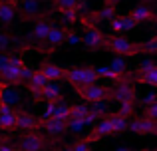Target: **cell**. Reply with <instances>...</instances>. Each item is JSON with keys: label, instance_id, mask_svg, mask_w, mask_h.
Wrapping results in <instances>:
<instances>
[{"label": "cell", "instance_id": "obj_13", "mask_svg": "<svg viewBox=\"0 0 157 151\" xmlns=\"http://www.w3.org/2000/svg\"><path fill=\"white\" fill-rule=\"evenodd\" d=\"M40 97H42L46 104H58V101L62 100V89L58 88L54 81H48L42 88V92H40Z\"/></svg>", "mask_w": 157, "mask_h": 151}, {"label": "cell", "instance_id": "obj_19", "mask_svg": "<svg viewBox=\"0 0 157 151\" xmlns=\"http://www.w3.org/2000/svg\"><path fill=\"white\" fill-rule=\"evenodd\" d=\"M107 68H109L113 74H117V76H121V77H129V76H131L129 72H127V60L121 58V56L113 58V60L109 62V66H107Z\"/></svg>", "mask_w": 157, "mask_h": 151}, {"label": "cell", "instance_id": "obj_42", "mask_svg": "<svg viewBox=\"0 0 157 151\" xmlns=\"http://www.w3.org/2000/svg\"><path fill=\"white\" fill-rule=\"evenodd\" d=\"M8 46H10V38H8L6 34H2V32H0V50H6Z\"/></svg>", "mask_w": 157, "mask_h": 151}, {"label": "cell", "instance_id": "obj_10", "mask_svg": "<svg viewBox=\"0 0 157 151\" xmlns=\"http://www.w3.org/2000/svg\"><path fill=\"white\" fill-rule=\"evenodd\" d=\"M40 74L46 77L48 81H58V80H64V74H66V68L62 66H56V64L52 62H44L42 66H40Z\"/></svg>", "mask_w": 157, "mask_h": 151}, {"label": "cell", "instance_id": "obj_41", "mask_svg": "<svg viewBox=\"0 0 157 151\" xmlns=\"http://www.w3.org/2000/svg\"><path fill=\"white\" fill-rule=\"evenodd\" d=\"M8 58H10V56H8L6 52H0V74H2L4 68L8 66Z\"/></svg>", "mask_w": 157, "mask_h": 151}, {"label": "cell", "instance_id": "obj_35", "mask_svg": "<svg viewBox=\"0 0 157 151\" xmlns=\"http://www.w3.org/2000/svg\"><path fill=\"white\" fill-rule=\"evenodd\" d=\"M143 117H147V119H151V121H157V104L147 105L145 108V115Z\"/></svg>", "mask_w": 157, "mask_h": 151}, {"label": "cell", "instance_id": "obj_48", "mask_svg": "<svg viewBox=\"0 0 157 151\" xmlns=\"http://www.w3.org/2000/svg\"><path fill=\"white\" fill-rule=\"evenodd\" d=\"M141 151H155V149H141Z\"/></svg>", "mask_w": 157, "mask_h": 151}, {"label": "cell", "instance_id": "obj_8", "mask_svg": "<svg viewBox=\"0 0 157 151\" xmlns=\"http://www.w3.org/2000/svg\"><path fill=\"white\" fill-rule=\"evenodd\" d=\"M127 129L137 133V135H155L157 125H155V121L147 119V117H135L133 121L127 123Z\"/></svg>", "mask_w": 157, "mask_h": 151}, {"label": "cell", "instance_id": "obj_23", "mask_svg": "<svg viewBox=\"0 0 157 151\" xmlns=\"http://www.w3.org/2000/svg\"><path fill=\"white\" fill-rule=\"evenodd\" d=\"M20 8L26 16H38L40 14V0H22Z\"/></svg>", "mask_w": 157, "mask_h": 151}, {"label": "cell", "instance_id": "obj_40", "mask_svg": "<svg viewBox=\"0 0 157 151\" xmlns=\"http://www.w3.org/2000/svg\"><path fill=\"white\" fill-rule=\"evenodd\" d=\"M141 104L145 105V108H147V105H151V104H157V96H155V92H151L147 97H143V100H141Z\"/></svg>", "mask_w": 157, "mask_h": 151}, {"label": "cell", "instance_id": "obj_12", "mask_svg": "<svg viewBox=\"0 0 157 151\" xmlns=\"http://www.w3.org/2000/svg\"><path fill=\"white\" fill-rule=\"evenodd\" d=\"M129 16H131V18H133L137 24H141V22H145V20H153V18H155V12H153V8L147 6V4H137V6L131 8Z\"/></svg>", "mask_w": 157, "mask_h": 151}, {"label": "cell", "instance_id": "obj_14", "mask_svg": "<svg viewBox=\"0 0 157 151\" xmlns=\"http://www.w3.org/2000/svg\"><path fill=\"white\" fill-rule=\"evenodd\" d=\"M52 26H54V24L48 18L36 20L34 28H32V38H34L36 42H44V40H46V36H48V32L52 30Z\"/></svg>", "mask_w": 157, "mask_h": 151}, {"label": "cell", "instance_id": "obj_28", "mask_svg": "<svg viewBox=\"0 0 157 151\" xmlns=\"http://www.w3.org/2000/svg\"><path fill=\"white\" fill-rule=\"evenodd\" d=\"M155 50H157V38H149L147 42L139 44V52H141V54H149V56H153V54H155Z\"/></svg>", "mask_w": 157, "mask_h": 151}, {"label": "cell", "instance_id": "obj_6", "mask_svg": "<svg viewBox=\"0 0 157 151\" xmlns=\"http://www.w3.org/2000/svg\"><path fill=\"white\" fill-rule=\"evenodd\" d=\"M107 89H109V88H105V85L90 84V85H82V88H78L76 93L80 97H84L88 104H98V101L107 100Z\"/></svg>", "mask_w": 157, "mask_h": 151}, {"label": "cell", "instance_id": "obj_27", "mask_svg": "<svg viewBox=\"0 0 157 151\" xmlns=\"http://www.w3.org/2000/svg\"><path fill=\"white\" fill-rule=\"evenodd\" d=\"M68 151H92V141H88V137H84V139H76L72 145H70Z\"/></svg>", "mask_w": 157, "mask_h": 151}, {"label": "cell", "instance_id": "obj_37", "mask_svg": "<svg viewBox=\"0 0 157 151\" xmlns=\"http://www.w3.org/2000/svg\"><path fill=\"white\" fill-rule=\"evenodd\" d=\"M52 113H54V104H46V105H44V109H42V119H40V121L50 119Z\"/></svg>", "mask_w": 157, "mask_h": 151}, {"label": "cell", "instance_id": "obj_7", "mask_svg": "<svg viewBox=\"0 0 157 151\" xmlns=\"http://www.w3.org/2000/svg\"><path fill=\"white\" fill-rule=\"evenodd\" d=\"M14 111H16V127L26 129V131H38L42 127V121L36 115L24 111V109H14Z\"/></svg>", "mask_w": 157, "mask_h": 151}, {"label": "cell", "instance_id": "obj_3", "mask_svg": "<svg viewBox=\"0 0 157 151\" xmlns=\"http://www.w3.org/2000/svg\"><path fill=\"white\" fill-rule=\"evenodd\" d=\"M52 147L54 145L50 141L36 131L24 133L22 137H18V143H16V149L18 151H46V149H52Z\"/></svg>", "mask_w": 157, "mask_h": 151}, {"label": "cell", "instance_id": "obj_9", "mask_svg": "<svg viewBox=\"0 0 157 151\" xmlns=\"http://www.w3.org/2000/svg\"><path fill=\"white\" fill-rule=\"evenodd\" d=\"M104 42H105V36L100 28L92 26L86 30V34L82 36V44L90 50H98V48H104Z\"/></svg>", "mask_w": 157, "mask_h": 151}, {"label": "cell", "instance_id": "obj_44", "mask_svg": "<svg viewBox=\"0 0 157 151\" xmlns=\"http://www.w3.org/2000/svg\"><path fill=\"white\" fill-rule=\"evenodd\" d=\"M117 2H121V0H105V4H109V6H115Z\"/></svg>", "mask_w": 157, "mask_h": 151}, {"label": "cell", "instance_id": "obj_43", "mask_svg": "<svg viewBox=\"0 0 157 151\" xmlns=\"http://www.w3.org/2000/svg\"><path fill=\"white\" fill-rule=\"evenodd\" d=\"M10 111H14V109H12L10 105H6V104L0 101V115H2V113H10Z\"/></svg>", "mask_w": 157, "mask_h": 151}, {"label": "cell", "instance_id": "obj_31", "mask_svg": "<svg viewBox=\"0 0 157 151\" xmlns=\"http://www.w3.org/2000/svg\"><path fill=\"white\" fill-rule=\"evenodd\" d=\"M115 16V6H109L105 4L101 10H98V20H113Z\"/></svg>", "mask_w": 157, "mask_h": 151}, {"label": "cell", "instance_id": "obj_24", "mask_svg": "<svg viewBox=\"0 0 157 151\" xmlns=\"http://www.w3.org/2000/svg\"><path fill=\"white\" fill-rule=\"evenodd\" d=\"M0 129H2V131L16 129V111L2 113V115H0Z\"/></svg>", "mask_w": 157, "mask_h": 151}, {"label": "cell", "instance_id": "obj_1", "mask_svg": "<svg viewBox=\"0 0 157 151\" xmlns=\"http://www.w3.org/2000/svg\"><path fill=\"white\" fill-rule=\"evenodd\" d=\"M104 48L107 50H111L113 54L121 56V58H133V56H139L141 52H139V44L131 42V40H127L125 36H107L105 42H104Z\"/></svg>", "mask_w": 157, "mask_h": 151}, {"label": "cell", "instance_id": "obj_26", "mask_svg": "<svg viewBox=\"0 0 157 151\" xmlns=\"http://www.w3.org/2000/svg\"><path fill=\"white\" fill-rule=\"evenodd\" d=\"M115 113H119V115L125 117V119H129L135 113V101H123V104H119V109Z\"/></svg>", "mask_w": 157, "mask_h": 151}, {"label": "cell", "instance_id": "obj_29", "mask_svg": "<svg viewBox=\"0 0 157 151\" xmlns=\"http://www.w3.org/2000/svg\"><path fill=\"white\" fill-rule=\"evenodd\" d=\"M119 22H121V30H123V32H133L135 28L139 26V24L135 22V20L131 18L129 14H127V16H121V18H119Z\"/></svg>", "mask_w": 157, "mask_h": 151}, {"label": "cell", "instance_id": "obj_22", "mask_svg": "<svg viewBox=\"0 0 157 151\" xmlns=\"http://www.w3.org/2000/svg\"><path fill=\"white\" fill-rule=\"evenodd\" d=\"M54 119H62V121H68L70 117V104H66V101H58V104H54V113H52Z\"/></svg>", "mask_w": 157, "mask_h": 151}, {"label": "cell", "instance_id": "obj_16", "mask_svg": "<svg viewBox=\"0 0 157 151\" xmlns=\"http://www.w3.org/2000/svg\"><path fill=\"white\" fill-rule=\"evenodd\" d=\"M16 18V4L12 0H0V22L2 24H12Z\"/></svg>", "mask_w": 157, "mask_h": 151}, {"label": "cell", "instance_id": "obj_2", "mask_svg": "<svg viewBox=\"0 0 157 151\" xmlns=\"http://www.w3.org/2000/svg\"><path fill=\"white\" fill-rule=\"evenodd\" d=\"M64 80H68L70 84H72L74 89L82 88V85H90V84H96L100 77L96 76V72H94L92 66H84V68H68L64 74Z\"/></svg>", "mask_w": 157, "mask_h": 151}, {"label": "cell", "instance_id": "obj_17", "mask_svg": "<svg viewBox=\"0 0 157 151\" xmlns=\"http://www.w3.org/2000/svg\"><path fill=\"white\" fill-rule=\"evenodd\" d=\"M0 101L6 104V105H10V108H18L20 101H22V96H20V92H16V89L4 85L2 93H0Z\"/></svg>", "mask_w": 157, "mask_h": 151}, {"label": "cell", "instance_id": "obj_36", "mask_svg": "<svg viewBox=\"0 0 157 151\" xmlns=\"http://www.w3.org/2000/svg\"><path fill=\"white\" fill-rule=\"evenodd\" d=\"M151 68H155V64H153V60H151V58H147V60H143V62L139 64V68H137L135 74H139V72H147V70H151Z\"/></svg>", "mask_w": 157, "mask_h": 151}, {"label": "cell", "instance_id": "obj_33", "mask_svg": "<svg viewBox=\"0 0 157 151\" xmlns=\"http://www.w3.org/2000/svg\"><path fill=\"white\" fill-rule=\"evenodd\" d=\"M68 129H70V131H74V133L84 131V129H86L84 119H68Z\"/></svg>", "mask_w": 157, "mask_h": 151}, {"label": "cell", "instance_id": "obj_20", "mask_svg": "<svg viewBox=\"0 0 157 151\" xmlns=\"http://www.w3.org/2000/svg\"><path fill=\"white\" fill-rule=\"evenodd\" d=\"M107 121L111 123V127H113V133H121V131H127V123H129V119H125V117H121L119 113H107Z\"/></svg>", "mask_w": 157, "mask_h": 151}, {"label": "cell", "instance_id": "obj_49", "mask_svg": "<svg viewBox=\"0 0 157 151\" xmlns=\"http://www.w3.org/2000/svg\"><path fill=\"white\" fill-rule=\"evenodd\" d=\"M143 2H153V0H143Z\"/></svg>", "mask_w": 157, "mask_h": 151}, {"label": "cell", "instance_id": "obj_39", "mask_svg": "<svg viewBox=\"0 0 157 151\" xmlns=\"http://www.w3.org/2000/svg\"><path fill=\"white\" fill-rule=\"evenodd\" d=\"M0 151H18V149H16V145L10 143V141H8V137H6V139L0 143Z\"/></svg>", "mask_w": 157, "mask_h": 151}, {"label": "cell", "instance_id": "obj_21", "mask_svg": "<svg viewBox=\"0 0 157 151\" xmlns=\"http://www.w3.org/2000/svg\"><path fill=\"white\" fill-rule=\"evenodd\" d=\"M135 80L141 81V84L151 85V88H155V85H157V66L151 68V70H147V72H139V74H135Z\"/></svg>", "mask_w": 157, "mask_h": 151}, {"label": "cell", "instance_id": "obj_45", "mask_svg": "<svg viewBox=\"0 0 157 151\" xmlns=\"http://www.w3.org/2000/svg\"><path fill=\"white\" fill-rule=\"evenodd\" d=\"M115 151H131V149H129V147H125V145H121V147H117Z\"/></svg>", "mask_w": 157, "mask_h": 151}, {"label": "cell", "instance_id": "obj_32", "mask_svg": "<svg viewBox=\"0 0 157 151\" xmlns=\"http://www.w3.org/2000/svg\"><path fill=\"white\" fill-rule=\"evenodd\" d=\"M62 20H64L66 26H72V24L78 20V12H76V8H74V10H66V12H62Z\"/></svg>", "mask_w": 157, "mask_h": 151}, {"label": "cell", "instance_id": "obj_4", "mask_svg": "<svg viewBox=\"0 0 157 151\" xmlns=\"http://www.w3.org/2000/svg\"><path fill=\"white\" fill-rule=\"evenodd\" d=\"M137 93H135V88L131 85V81H115V85L111 89H107V100H113L117 104H123V101H135Z\"/></svg>", "mask_w": 157, "mask_h": 151}, {"label": "cell", "instance_id": "obj_18", "mask_svg": "<svg viewBox=\"0 0 157 151\" xmlns=\"http://www.w3.org/2000/svg\"><path fill=\"white\" fill-rule=\"evenodd\" d=\"M26 81H28V89H30V92L34 93L36 97H40V92H42V88L48 84V80H46L42 74H40V72H32V76L28 77Z\"/></svg>", "mask_w": 157, "mask_h": 151}, {"label": "cell", "instance_id": "obj_34", "mask_svg": "<svg viewBox=\"0 0 157 151\" xmlns=\"http://www.w3.org/2000/svg\"><path fill=\"white\" fill-rule=\"evenodd\" d=\"M66 44H70V46H78V44H82V36L76 34V32H68V34H66Z\"/></svg>", "mask_w": 157, "mask_h": 151}, {"label": "cell", "instance_id": "obj_11", "mask_svg": "<svg viewBox=\"0 0 157 151\" xmlns=\"http://www.w3.org/2000/svg\"><path fill=\"white\" fill-rule=\"evenodd\" d=\"M66 34H68V28H62V26H52V30L48 32L46 40L44 42L48 44V48L54 50V48H58L60 44L66 42Z\"/></svg>", "mask_w": 157, "mask_h": 151}, {"label": "cell", "instance_id": "obj_5", "mask_svg": "<svg viewBox=\"0 0 157 151\" xmlns=\"http://www.w3.org/2000/svg\"><path fill=\"white\" fill-rule=\"evenodd\" d=\"M26 64H24V60L20 56H10L8 58V66L0 74V80L6 81V84H20L22 81V68Z\"/></svg>", "mask_w": 157, "mask_h": 151}, {"label": "cell", "instance_id": "obj_38", "mask_svg": "<svg viewBox=\"0 0 157 151\" xmlns=\"http://www.w3.org/2000/svg\"><path fill=\"white\" fill-rule=\"evenodd\" d=\"M109 30H111V32H115V34L123 32V30H121V22H119V18H113V20H109Z\"/></svg>", "mask_w": 157, "mask_h": 151}, {"label": "cell", "instance_id": "obj_47", "mask_svg": "<svg viewBox=\"0 0 157 151\" xmlns=\"http://www.w3.org/2000/svg\"><path fill=\"white\" fill-rule=\"evenodd\" d=\"M4 139H6V137H2V135H0V143H2V141H4Z\"/></svg>", "mask_w": 157, "mask_h": 151}, {"label": "cell", "instance_id": "obj_30", "mask_svg": "<svg viewBox=\"0 0 157 151\" xmlns=\"http://www.w3.org/2000/svg\"><path fill=\"white\" fill-rule=\"evenodd\" d=\"M78 2H80V0H54V6L60 12H66V10H74Z\"/></svg>", "mask_w": 157, "mask_h": 151}, {"label": "cell", "instance_id": "obj_15", "mask_svg": "<svg viewBox=\"0 0 157 151\" xmlns=\"http://www.w3.org/2000/svg\"><path fill=\"white\" fill-rule=\"evenodd\" d=\"M42 127L46 129L48 135H62V133L68 131V121H62V119H54V117H50V119L42 121Z\"/></svg>", "mask_w": 157, "mask_h": 151}, {"label": "cell", "instance_id": "obj_25", "mask_svg": "<svg viewBox=\"0 0 157 151\" xmlns=\"http://www.w3.org/2000/svg\"><path fill=\"white\" fill-rule=\"evenodd\" d=\"M88 105L86 104H78V105H70V117L68 119H84L88 115Z\"/></svg>", "mask_w": 157, "mask_h": 151}, {"label": "cell", "instance_id": "obj_46", "mask_svg": "<svg viewBox=\"0 0 157 151\" xmlns=\"http://www.w3.org/2000/svg\"><path fill=\"white\" fill-rule=\"evenodd\" d=\"M4 85H6V84H0V93H2V89H4Z\"/></svg>", "mask_w": 157, "mask_h": 151}]
</instances>
